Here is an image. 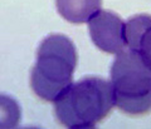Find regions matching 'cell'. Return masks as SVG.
Segmentation results:
<instances>
[{
  "mask_svg": "<svg viewBox=\"0 0 151 129\" xmlns=\"http://www.w3.org/2000/svg\"><path fill=\"white\" fill-rule=\"evenodd\" d=\"M53 103L58 122L72 129L94 127L115 107L111 82L98 76L72 83Z\"/></svg>",
  "mask_w": 151,
  "mask_h": 129,
  "instance_id": "1",
  "label": "cell"
},
{
  "mask_svg": "<svg viewBox=\"0 0 151 129\" xmlns=\"http://www.w3.org/2000/svg\"><path fill=\"white\" fill-rule=\"evenodd\" d=\"M77 50L68 36L53 34L40 43L32 69L30 87L45 102H54L73 80Z\"/></svg>",
  "mask_w": 151,
  "mask_h": 129,
  "instance_id": "2",
  "label": "cell"
},
{
  "mask_svg": "<svg viewBox=\"0 0 151 129\" xmlns=\"http://www.w3.org/2000/svg\"><path fill=\"white\" fill-rule=\"evenodd\" d=\"M115 105L131 115L151 112V68L137 51L124 49L111 66Z\"/></svg>",
  "mask_w": 151,
  "mask_h": 129,
  "instance_id": "3",
  "label": "cell"
},
{
  "mask_svg": "<svg viewBox=\"0 0 151 129\" xmlns=\"http://www.w3.org/2000/svg\"><path fill=\"white\" fill-rule=\"evenodd\" d=\"M87 23L93 44L100 50L110 54H119L127 48L125 21L117 14L101 9Z\"/></svg>",
  "mask_w": 151,
  "mask_h": 129,
  "instance_id": "4",
  "label": "cell"
},
{
  "mask_svg": "<svg viewBox=\"0 0 151 129\" xmlns=\"http://www.w3.org/2000/svg\"><path fill=\"white\" fill-rule=\"evenodd\" d=\"M126 46L142 56L151 68V15L140 14L125 23Z\"/></svg>",
  "mask_w": 151,
  "mask_h": 129,
  "instance_id": "5",
  "label": "cell"
},
{
  "mask_svg": "<svg viewBox=\"0 0 151 129\" xmlns=\"http://www.w3.org/2000/svg\"><path fill=\"white\" fill-rule=\"evenodd\" d=\"M55 4L63 19L72 24H83L101 10L102 0H55Z\"/></svg>",
  "mask_w": 151,
  "mask_h": 129,
  "instance_id": "6",
  "label": "cell"
},
{
  "mask_svg": "<svg viewBox=\"0 0 151 129\" xmlns=\"http://www.w3.org/2000/svg\"><path fill=\"white\" fill-rule=\"evenodd\" d=\"M22 118V110L15 99L0 94V129L15 128Z\"/></svg>",
  "mask_w": 151,
  "mask_h": 129,
  "instance_id": "7",
  "label": "cell"
}]
</instances>
